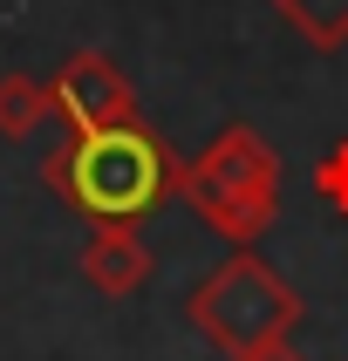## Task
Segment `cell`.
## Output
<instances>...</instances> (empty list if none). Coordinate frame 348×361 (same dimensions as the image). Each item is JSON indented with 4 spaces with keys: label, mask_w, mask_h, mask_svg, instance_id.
<instances>
[{
    "label": "cell",
    "mask_w": 348,
    "mask_h": 361,
    "mask_svg": "<svg viewBox=\"0 0 348 361\" xmlns=\"http://www.w3.org/2000/svg\"><path fill=\"white\" fill-rule=\"evenodd\" d=\"M41 178L76 219L89 225H137L164 198H178L184 157L150 130L143 116L102 123V130H68V137L41 157Z\"/></svg>",
    "instance_id": "obj_1"
},
{
    "label": "cell",
    "mask_w": 348,
    "mask_h": 361,
    "mask_svg": "<svg viewBox=\"0 0 348 361\" xmlns=\"http://www.w3.org/2000/svg\"><path fill=\"white\" fill-rule=\"evenodd\" d=\"M178 198L239 252V245L266 239L273 219H280V157H273V143L260 130L225 123L198 157H184Z\"/></svg>",
    "instance_id": "obj_2"
},
{
    "label": "cell",
    "mask_w": 348,
    "mask_h": 361,
    "mask_svg": "<svg viewBox=\"0 0 348 361\" xmlns=\"http://www.w3.org/2000/svg\"><path fill=\"white\" fill-rule=\"evenodd\" d=\"M184 314H191V327H198L225 361H239V355H260V348H273V341H294V327H301L307 307L253 245H239V252H225V259L191 286Z\"/></svg>",
    "instance_id": "obj_3"
},
{
    "label": "cell",
    "mask_w": 348,
    "mask_h": 361,
    "mask_svg": "<svg viewBox=\"0 0 348 361\" xmlns=\"http://www.w3.org/2000/svg\"><path fill=\"white\" fill-rule=\"evenodd\" d=\"M48 89H55V116L68 123V130H102V123L137 116V89H130V75H123L102 48H76V55L48 75Z\"/></svg>",
    "instance_id": "obj_4"
},
{
    "label": "cell",
    "mask_w": 348,
    "mask_h": 361,
    "mask_svg": "<svg viewBox=\"0 0 348 361\" xmlns=\"http://www.w3.org/2000/svg\"><path fill=\"white\" fill-rule=\"evenodd\" d=\"M157 273V252L137 225H89V245H82V280L96 286L102 300H130L143 293Z\"/></svg>",
    "instance_id": "obj_5"
},
{
    "label": "cell",
    "mask_w": 348,
    "mask_h": 361,
    "mask_svg": "<svg viewBox=\"0 0 348 361\" xmlns=\"http://www.w3.org/2000/svg\"><path fill=\"white\" fill-rule=\"evenodd\" d=\"M273 14L294 27V35L314 48V55H335L348 48V0H266Z\"/></svg>",
    "instance_id": "obj_6"
},
{
    "label": "cell",
    "mask_w": 348,
    "mask_h": 361,
    "mask_svg": "<svg viewBox=\"0 0 348 361\" xmlns=\"http://www.w3.org/2000/svg\"><path fill=\"white\" fill-rule=\"evenodd\" d=\"M55 116V89L41 75H0V137L7 143H20V137H35L41 123Z\"/></svg>",
    "instance_id": "obj_7"
},
{
    "label": "cell",
    "mask_w": 348,
    "mask_h": 361,
    "mask_svg": "<svg viewBox=\"0 0 348 361\" xmlns=\"http://www.w3.org/2000/svg\"><path fill=\"white\" fill-rule=\"evenodd\" d=\"M314 191H321L335 212H348V143H335L321 157V171H314Z\"/></svg>",
    "instance_id": "obj_8"
},
{
    "label": "cell",
    "mask_w": 348,
    "mask_h": 361,
    "mask_svg": "<svg viewBox=\"0 0 348 361\" xmlns=\"http://www.w3.org/2000/svg\"><path fill=\"white\" fill-rule=\"evenodd\" d=\"M239 361H307L294 341H273V348H260V355H239Z\"/></svg>",
    "instance_id": "obj_9"
}]
</instances>
